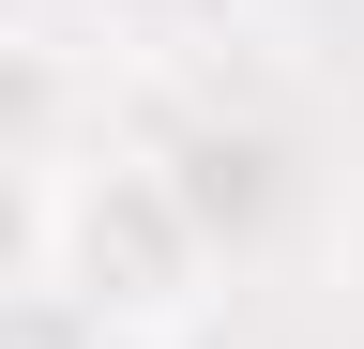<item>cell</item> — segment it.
I'll return each mask as SVG.
<instances>
[{
    "instance_id": "1",
    "label": "cell",
    "mask_w": 364,
    "mask_h": 349,
    "mask_svg": "<svg viewBox=\"0 0 364 349\" xmlns=\"http://www.w3.org/2000/svg\"><path fill=\"white\" fill-rule=\"evenodd\" d=\"M213 228L198 198L167 183V152H61L46 167V289L76 304V319H107L122 349L182 334L213 304Z\"/></svg>"
},
{
    "instance_id": "2",
    "label": "cell",
    "mask_w": 364,
    "mask_h": 349,
    "mask_svg": "<svg viewBox=\"0 0 364 349\" xmlns=\"http://www.w3.org/2000/svg\"><path fill=\"white\" fill-rule=\"evenodd\" d=\"M0 152H31V167H61V61L31 46V31H0Z\"/></svg>"
},
{
    "instance_id": "3",
    "label": "cell",
    "mask_w": 364,
    "mask_h": 349,
    "mask_svg": "<svg viewBox=\"0 0 364 349\" xmlns=\"http://www.w3.org/2000/svg\"><path fill=\"white\" fill-rule=\"evenodd\" d=\"M31 289H46V167L0 152V304H31Z\"/></svg>"
},
{
    "instance_id": "4",
    "label": "cell",
    "mask_w": 364,
    "mask_h": 349,
    "mask_svg": "<svg viewBox=\"0 0 364 349\" xmlns=\"http://www.w3.org/2000/svg\"><path fill=\"white\" fill-rule=\"evenodd\" d=\"M152 349H182V334H152Z\"/></svg>"
}]
</instances>
